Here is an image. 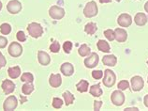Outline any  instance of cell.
I'll return each instance as SVG.
<instances>
[{"instance_id": "obj_7", "label": "cell", "mask_w": 148, "mask_h": 111, "mask_svg": "<svg viewBox=\"0 0 148 111\" xmlns=\"http://www.w3.org/2000/svg\"><path fill=\"white\" fill-rule=\"evenodd\" d=\"M23 53V47L20 43L18 42H12L10 43L9 46V54L13 58H18L20 57Z\"/></svg>"}, {"instance_id": "obj_18", "label": "cell", "mask_w": 148, "mask_h": 111, "mask_svg": "<svg viewBox=\"0 0 148 111\" xmlns=\"http://www.w3.org/2000/svg\"><path fill=\"white\" fill-rule=\"evenodd\" d=\"M134 22L137 26H145V24L147 23V17L145 13H142V12H138L137 14L135 15L134 17Z\"/></svg>"}, {"instance_id": "obj_33", "label": "cell", "mask_w": 148, "mask_h": 111, "mask_svg": "<svg viewBox=\"0 0 148 111\" xmlns=\"http://www.w3.org/2000/svg\"><path fill=\"white\" fill-rule=\"evenodd\" d=\"M71 48H72V42H64V45H63V49L65 51V53H71Z\"/></svg>"}, {"instance_id": "obj_2", "label": "cell", "mask_w": 148, "mask_h": 111, "mask_svg": "<svg viewBox=\"0 0 148 111\" xmlns=\"http://www.w3.org/2000/svg\"><path fill=\"white\" fill-rule=\"evenodd\" d=\"M98 12H99L98 6H97V3L95 1L88 2L84 9V16L87 18L95 17L96 15L98 14Z\"/></svg>"}, {"instance_id": "obj_31", "label": "cell", "mask_w": 148, "mask_h": 111, "mask_svg": "<svg viewBox=\"0 0 148 111\" xmlns=\"http://www.w3.org/2000/svg\"><path fill=\"white\" fill-rule=\"evenodd\" d=\"M50 50L52 51L53 53H57L59 52L60 50V44L58 42H53L52 44L50 45Z\"/></svg>"}, {"instance_id": "obj_19", "label": "cell", "mask_w": 148, "mask_h": 111, "mask_svg": "<svg viewBox=\"0 0 148 111\" xmlns=\"http://www.w3.org/2000/svg\"><path fill=\"white\" fill-rule=\"evenodd\" d=\"M8 73H9V75L10 78L12 79H16L20 76L21 74V69L19 66H15V67H10L8 70Z\"/></svg>"}, {"instance_id": "obj_4", "label": "cell", "mask_w": 148, "mask_h": 111, "mask_svg": "<svg viewBox=\"0 0 148 111\" xmlns=\"http://www.w3.org/2000/svg\"><path fill=\"white\" fill-rule=\"evenodd\" d=\"M111 100L112 104L116 106L122 105L125 103V95L122 92V90H120V89L114 90L111 95Z\"/></svg>"}, {"instance_id": "obj_22", "label": "cell", "mask_w": 148, "mask_h": 111, "mask_svg": "<svg viewBox=\"0 0 148 111\" xmlns=\"http://www.w3.org/2000/svg\"><path fill=\"white\" fill-rule=\"evenodd\" d=\"M89 92L92 95V96L94 97H99L102 95V89H100V86L98 84V85H93L90 89H89Z\"/></svg>"}, {"instance_id": "obj_3", "label": "cell", "mask_w": 148, "mask_h": 111, "mask_svg": "<svg viewBox=\"0 0 148 111\" xmlns=\"http://www.w3.org/2000/svg\"><path fill=\"white\" fill-rule=\"evenodd\" d=\"M115 80H116V76L112 70L107 69L104 71V78L102 80L104 86H106L107 88H112L114 85Z\"/></svg>"}, {"instance_id": "obj_25", "label": "cell", "mask_w": 148, "mask_h": 111, "mask_svg": "<svg viewBox=\"0 0 148 111\" xmlns=\"http://www.w3.org/2000/svg\"><path fill=\"white\" fill-rule=\"evenodd\" d=\"M63 97H64V100H65V104L67 105H71L74 101V96L69 92H65L63 93Z\"/></svg>"}, {"instance_id": "obj_20", "label": "cell", "mask_w": 148, "mask_h": 111, "mask_svg": "<svg viewBox=\"0 0 148 111\" xmlns=\"http://www.w3.org/2000/svg\"><path fill=\"white\" fill-rule=\"evenodd\" d=\"M97 46H98V49L101 52H105V53H109L111 51L110 45L106 41H103V40H99L97 43Z\"/></svg>"}, {"instance_id": "obj_44", "label": "cell", "mask_w": 148, "mask_h": 111, "mask_svg": "<svg viewBox=\"0 0 148 111\" xmlns=\"http://www.w3.org/2000/svg\"><path fill=\"white\" fill-rule=\"evenodd\" d=\"M116 1H117V2H119V1H121V0H116Z\"/></svg>"}, {"instance_id": "obj_21", "label": "cell", "mask_w": 148, "mask_h": 111, "mask_svg": "<svg viewBox=\"0 0 148 111\" xmlns=\"http://www.w3.org/2000/svg\"><path fill=\"white\" fill-rule=\"evenodd\" d=\"M89 83L86 80H81L78 84L76 85V89L79 92H86L88 90Z\"/></svg>"}, {"instance_id": "obj_41", "label": "cell", "mask_w": 148, "mask_h": 111, "mask_svg": "<svg viewBox=\"0 0 148 111\" xmlns=\"http://www.w3.org/2000/svg\"><path fill=\"white\" fill-rule=\"evenodd\" d=\"M99 2L100 3H110V2H112V0H99Z\"/></svg>"}, {"instance_id": "obj_12", "label": "cell", "mask_w": 148, "mask_h": 111, "mask_svg": "<svg viewBox=\"0 0 148 111\" xmlns=\"http://www.w3.org/2000/svg\"><path fill=\"white\" fill-rule=\"evenodd\" d=\"M61 73L63 74L65 76H71L74 73V67L71 63L69 62H65L61 65L60 68Z\"/></svg>"}, {"instance_id": "obj_15", "label": "cell", "mask_w": 148, "mask_h": 111, "mask_svg": "<svg viewBox=\"0 0 148 111\" xmlns=\"http://www.w3.org/2000/svg\"><path fill=\"white\" fill-rule=\"evenodd\" d=\"M38 62H40L41 65H44V66L48 65L51 62L50 56L46 52H43V51H38Z\"/></svg>"}, {"instance_id": "obj_36", "label": "cell", "mask_w": 148, "mask_h": 111, "mask_svg": "<svg viewBox=\"0 0 148 111\" xmlns=\"http://www.w3.org/2000/svg\"><path fill=\"white\" fill-rule=\"evenodd\" d=\"M7 43H8V40L5 37L0 36V48H4V47H6Z\"/></svg>"}, {"instance_id": "obj_39", "label": "cell", "mask_w": 148, "mask_h": 111, "mask_svg": "<svg viewBox=\"0 0 148 111\" xmlns=\"http://www.w3.org/2000/svg\"><path fill=\"white\" fill-rule=\"evenodd\" d=\"M143 103H145V105L146 108H148V94L145 95V98H143Z\"/></svg>"}, {"instance_id": "obj_5", "label": "cell", "mask_w": 148, "mask_h": 111, "mask_svg": "<svg viewBox=\"0 0 148 111\" xmlns=\"http://www.w3.org/2000/svg\"><path fill=\"white\" fill-rule=\"evenodd\" d=\"M17 105H18V101H17L16 97L13 96V95H11V96L8 97L5 100V102H4L3 108L6 111H11L17 108Z\"/></svg>"}, {"instance_id": "obj_26", "label": "cell", "mask_w": 148, "mask_h": 111, "mask_svg": "<svg viewBox=\"0 0 148 111\" xmlns=\"http://www.w3.org/2000/svg\"><path fill=\"white\" fill-rule=\"evenodd\" d=\"M33 90H34V86L31 84V83L27 82L26 84H25L24 86L22 87V92L25 95H29L31 92H33Z\"/></svg>"}, {"instance_id": "obj_38", "label": "cell", "mask_w": 148, "mask_h": 111, "mask_svg": "<svg viewBox=\"0 0 148 111\" xmlns=\"http://www.w3.org/2000/svg\"><path fill=\"white\" fill-rule=\"evenodd\" d=\"M101 105H102V102L101 101H95L94 102V110L99 111L101 108Z\"/></svg>"}, {"instance_id": "obj_14", "label": "cell", "mask_w": 148, "mask_h": 111, "mask_svg": "<svg viewBox=\"0 0 148 111\" xmlns=\"http://www.w3.org/2000/svg\"><path fill=\"white\" fill-rule=\"evenodd\" d=\"M2 89H3V92L5 94H10L14 92L15 89V85L12 81L10 80H4L2 83Z\"/></svg>"}, {"instance_id": "obj_45", "label": "cell", "mask_w": 148, "mask_h": 111, "mask_svg": "<svg viewBox=\"0 0 148 111\" xmlns=\"http://www.w3.org/2000/svg\"><path fill=\"white\" fill-rule=\"evenodd\" d=\"M147 65H148V61H147Z\"/></svg>"}, {"instance_id": "obj_43", "label": "cell", "mask_w": 148, "mask_h": 111, "mask_svg": "<svg viewBox=\"0 0 148 111\" xmlns=\"http://www.w3.org/2000/svg\"><path fill=\"white\" fill-rule=\"evenodd\" d=\"M2 9V3H1V1H0V10Z\"/></svg>"}, {"instance_id": "obj_6", "label": "cell", "mask_w": 148, "mask_h": 111, "mask_svg": "<svg viewBox=\"0 0 148 111\" xmlns=\"http://www.w3.org/2000/svg\"><path fill=\"white\" fill-rule=\"evenodd\" d=\"M49 15L53 19L59 20L65 16V10L60 7L53 6V7H51L49 10Z\"/></svg>"}, {"instance_id": "obj_30", "label": "cell", "mask_w": 148, "mask_h": 111, "mask_svg": "<svg viewBox=\"0 0 148 111\" xmlns=\"http://www.w3.org/2000/svg\"><path fill=\"white\" fill-rule=\"evenodd\" d=\"M62 105H63V101H62L60 98L54 97L53 99V106L54 108L58 109V108H60Z\"/></svg>"}, {"instance_id": "obj_11", "label": "cell", "mask_w": 148, "mask_h": 111, "mask_svg": "<svg viewBox=\"0 0 148 111\" xmlns=\"http://www.w3.org/2000/svg\"><path fill=\"white\" fill-rule=\"evenodd\" d=\"M117 23H118V25L120 26L127 27L132 24V18H131V16L130 14L122 13L121 15H119V17L117 19Z\"/></svg>"}, {"instance_id": "obj_27", "label": "cell", "mask_w": 148, "mask_h": 111, "mask_svg": "<svg viewBox=\"0 0 148 111\" xmlns=\"http://www.w3.org/2000/svg\"><path fill=\"white\" fill-rule=\"evenodd\" d=\"M11 31V26L9 25V24H2L1 26H0V32H1L3 35H8L10 34Z\"/></svg>"}, {"instance_id": "obj_16", "label": "cell", "mask_w": 148, "mask_h": 111, "mask_svg": "<svg viewBox=\"0 0 148 111\" xmlns=\"http://www.w3.org/2000/svg\"><path fill=\"white\" fill-rule=\"evenodd\" d=\"M49 83L53 88H58L62 84V78L60 74H51Z\"/></svg>"}, {"instance_id": "obj_10", "label": "cell", "mask_w": 148, "mask_h": 111, "mask_svg": "<svg viewBox=\"0 0 148 111\" xmlns=\"http://www.w3.org/2000/svg\"><path fill=\"white\" fill-rule=\"evenodd\" d=\"M143 86H145V82L141 76L136 75V76L131 78V88L133 92H140L141 89H143Z\"/></svg>"}, {"instance_id": "obj_42", "label": "cell", "mask_w": 148, "mask_h": 111, "mask_svg": "<svg viewBox=\"0 0 148 111\" xmlns=\"http://www.w3.org/2000/svg\"><path fill=\"white\" fill-rule=\"evenodd\" d=\"M145 10L146 12H148V1L145 3Z\"/></svg>"}, {"instance_id": "obj_8", "label": "cell", "mask_w": 148, "mask_h": 111, "mask_svg": "<svg viewBox=\"0 0 148 111\" xmlns=\"http://www.w3.org/2000/svg\"><path fill=\"white\" fill-rule=\"evenodd\" d=\"M99 63V55L97 53H91L88 58L84 59V65L86 68H94Z\"/></svg>"}, {"instance_id": "obj_40", "label": "cell", "mask_w": 148, "mask_h": 111, "mask_svg": "<svg viewBox=\"0 0 148 111\" xmlns=\"http://www.w3.org/2000/svg\"><path fill=\"white\" fill-rule=\"evenodd\" d=\"M126 111H130V110H134V111H138L139 109L137 108H126L125 109Z\"/></svg>"}, {"instance_id": "obj_37", "label": "cell", "mask_w": 148, "mask_h": 111, "mask_svg": "<svg viewBox=\"0 0 148 111\" xmlns=\"http://www.w3.org/2000/svg\"><path fill=\"white\" fill-rule=\"evenodd\" d=\"M7 64V60L6 58H4V56L2 55V53L0 52V69L3 68L4 66H5Z\"/></svg>"}, {"instance_id": "obj_35", "label": "cell", "mask_w": 148, "mask_h": 111, "mask_svg": "<svg viewBox=\"0 0 148 111\" xmlns=\"http://www.w3.org/2000/svg\"><path fill=\"white\" fill-rule=\"evenodd\" d=\"M16 37H17V40H18V41H19V42H25V40H26L25 35L24 32H23V31H19V32L17 33V35H16Z\"/></svg>"}, {"instance_id": "obj_13", "label": "cell", "mask_w": 148, "mask_h": 111, "mask_svg": "<svg viewBox=\"0 0 148 111\" xmlns=\"http://www.w3.org/2000/svg\"><path fill=\"white\" fill-rule=\"evenodd\" d=\"M114 37L118 42H126L127 39V31L123 28H116L114 30Z\"/></svg>"}, {"instance_id": "obj_1", "label": "cell", "mask_w": 148, "mask_h": 111, "mask_svg": "<svg viewBox=\"0 0 148 111\" xmlns=\"http://www.w3.org/2000/svg\"><path fill=\"white\" fill-rule=\"evenodd\" d=\"M27 31L31 37L33 38H40L42 34H43V28L42 26L38 23H31L27 26Z\"/></svg>"}, {"instance_id": "obj_32", "label": "cell", "mask_w": 148, "mask_h": 111, "mask_svg": "<svg viewBox=\"0 0 148 111\" xmlns=\"http://www.w3.org/2000/svg\"><path fill=\"white\" fill-rule=\"evenodd\" d=\"M118 89L120 90H125V89H127L130 88V84H128V82L127 80H122V81H120L118 83Z\"/></svg>"}, {"instance_id": "obj_46", "label": "cell", "mask_w": 148, "mask_h": 111, "mask_svg": "<svg viewBox=\"0 0 148 111\" xmlns=\"http://www.w3.org/2000/svg\"><path fill=\"white\" fill-rule=\"evenodd\" d=\"M147 82H148V80H147Z\"/></svg>"}, {"instance_id": "obj_17", "label": "cell", "mask_w": 148, "mask_h": 111, "mask_svg": "<svg viewBox=\"0 0 148 111\" xmlns=\"http://www.w3.org/2000/svg\"><path fill=\"white\" fill-rule=\"evenodd\" d=\"M102 62L104 65L114 67L116 65L117 58H116V57L114 55H107V56H104V58H102Z\"/></svg>"}, {"instance_id": "obj_34", "label": "cell", "mask_w": 148, "mask_h": 111, "mask_svg": "<svg viewBox=\"0 0 148 111\" xmlns=\"http://www.w3.org/2000/svg\"><path fill=\"white\" fill-rule=\"evenodd\" d=\"M92 76L94 79H100V78H102L103 76V72L102 71H93L92 72Z\"/></svg>"}, {"instance_id": "obj_24", "label": "cell", "mask_w": 148, "mask_h": 111, "mask_svg": "<svg viewBox=\"0 0 148 111\" xmlns=\"http://www.w3.org/2000/svg\"><path fill=\"white\" fill-rule=\"evenodd\" d=\"M90 51H91L90 47H88L86 44H82L79 50H78V53H79L81 57H87L90 54Z\"/></svg>"}, {"instance_id": "obj_28", "label": "cell", "mask_w": 148, "mask_h": 111, "mask_svg": "<svg viewBox=\"0 0 148 111\" xmlns=\"http://www.w3.org/2000/svg\"><path fill=\"white\" fill-rule=\"evenodd\" d=\"M21 80H22L23 82L32 83L33 80H34V76H33V74H30V73H25V74H23Z\"/></svg>"}, {"instance_id": "obj_9", "label": "cell", "mask_w": 148, "mask_h": 111, "mask_svg": "<svg viewBox=\"0 0 148 111\" xmlns=\"http://www.w3.org/2000/svg\"><path fill=\"white\" fill-rule=\"evenodd\" d=\"M7 10L11 14H17L22 10V4L18 0H11L7 5Z\"/></svg>"}, {"instance_id": "obj_23", "label": "cell", "mask_w": 148, "mask_h": 111, "mask_svg": "<svg viewBox=\"0 0 148 111\" xmlns=\"http://www.w3.org/2000/svg\"><path fill=\"white\" fill-rule=\"evenodd\" d=\"M97 30H98V27L95 23H88L84 26V31L89 35H94Z\"/></svg>"}, {"instance_id": "obj_29", "label": "cell", "mask_w": 148, "mask_h": 111, "mask_svg": "<svg viewBox=\"0 0 148 111\" xmlns=\"http://www.w3.org/2000/svg\"><path fill=\"white\" fill-rule=\"evenodd\" d=\"M104 35H105V37H106L110 42H112L115 39V37H114V31L112 30V29L105 30L104 31Z\"/></svg>"}]
</instances>
